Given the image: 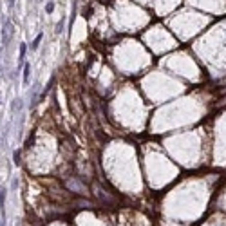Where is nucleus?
Instances as JSON below:
<instances>
[{"mask_svg":"<svg viewBox=\"0 0 226 226\" xmlns=\"http://www.w3.org/2000/svg\"><path fill=\"white\" fill-rule=\"evenodd\" d=\"M11 22L9 20H6L4 22V25H2V42H4V45H9V38H11Z\"/></svg>","mask_w":226,"mask_h":226,"instance_id":"obj_1","label":"nucleus"},{"mask_svg":"<svg viewBox=\"0 0 226 226\" xmlns=\"http://www.w3.org/2000/svg\"><path fill=\"white\" fill-rule=\"evenodd\" d=\"M29 78H31V65L24 64V85L29 83Z\"/></svg>","mask_w":226,"mask_h":226,"instance_id":"obj_2","label":"nucleus"},{"mask_svg":"<svg viewBox=\"0 0 226 226\" xmlns=\"http://www.w3.org/2000/svg\"><path fill=\"white\" fill-rule=\"evenodd\" d=\"M25 52H27V45L25 43H20V56H18V64L22 65L24 58H25Z\"/></svg>","mask_w":226,"mask_h":226,"instance_id":"obj_3","label":"nucleus"},{"mask_svg":"<svg viewBox=\"0 0 226 226\" xmlns=\"http://www.w3.org/2000/svg\"><path fill=\"white\" fill-rule=\"evenodd\" d=\"M42 38H43V34L40 33L36 38H34V42H33V49H38V45H40V42H42Z\"/></svg>","mask_w":226,"mask_h":226,"instance_id":"obj_4","label":"nucleus"},{"mask_svg":"<svg viewBox=\"0 0 226 226\" xmlns=\"http://www.w3.org/2000/svg\"><path fill=\"white\" fill-rule=\"evenodd\" d=\"M52 11H54V2H47V6H45V13L51 15Z\"/></svg>","mask_w":226,"mask_h":226,"instance_id":"obj_5","label":"nucleus"},{"mask_svg":"<svg viewBox=\"0 0 226 226\" xmlns=\"http://www.w3.org/2000/svg\"><path fill=\"white\" fill-rule=\"evenodd\" d=\"M64 25H65V18H62V20L58 22V25H56V33H62V31H64Z\"/></svg>","mask_w":226,"mask_h":226,"instance_id":"obj_6","label":"nucleus"},{"mask_svg":"<svg viewBox=\"0 0 226 226\" xmlns=\"http://www.w3.org/2000/svg\"><path fill=\"white\" fill-rule=\"evenodd\" d=\"M7 6L13 9V7H15V0H7Z\"/></svg>","mask_w":226,"mask_h":226,"instance_id":"obj_7","label":"nucleus"}]
</instances>
